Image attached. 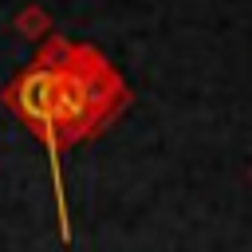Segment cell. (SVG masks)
<instances>
[{
  "mask_svg": "<svg viewBox=\"0 0 252 252\" xmlns=\"http://www.w3.org/2000/svg\"><path fill=\"white\" fill-rule=\"evenodd\" d=\"M8 106L24 118V126H32L51 158L55 169V189H59V154H55V59H35L20 71V79L8 87Z\"/></svg>",
  "mask_w": 252,
  "mask_h": 252,
  "instance_id": "obj_2",
  "label": "cell"
},
{
  "mask_svg": "<svg viewBox=\"0 0 252 252\" xmlns=\"http://www.w3.org/2000/svg\"><path fill=\"white\" fill-rule=\"evenodd\" d=\"M122 102V83L91 47H63L55 63V154L98 130V122Z\"/></svg>",
  "mask_w": 252,
  "mask_h": 252,
  "instance_id": "obj_1",
  "label": "cell"
}]
</instances>
